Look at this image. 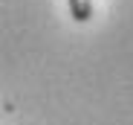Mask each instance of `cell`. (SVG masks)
Masks as SVG:
<instances>
[{
	"instance_id": "6da1fadb",
	"label": "cell",
	"mask_w": 133,
	"mask_h": 125,
	"mask_svg": "<svg viewBox=\"0 0 133 125\" xmlns=\"http://www.w3.org/2000/svg\"><path fill=\"white\" fill-rule=\"evenodd\" d=\"M66 6H70L72 20H78V23H87L93 17V0H66Z\"/></svg>"
}]
</instances>
